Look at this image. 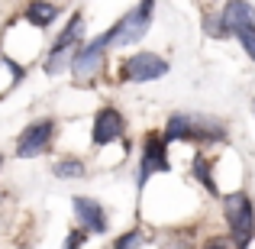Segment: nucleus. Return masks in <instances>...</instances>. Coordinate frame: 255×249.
Wrapping results in <instances>:
<instances>
[{
  "label": "nucleus",
  "instance_id": "obj_3",
  "mask_svg": "<svg viewBox=\"0 0 255 249\" xmlns=\"http://www.w3.org/2000/svg\"><path fill=\"white\" fill-rule=\"evenodd\" d=\"M165 139H200V143H220L226 139V126L207 117H187V113H174L162 133Z\"/></svg>",
  "mask_w": 255,
  "mask_h": 249
},
{
  "label": "nucleus",
  "instance_id": "obj_14",
  "mask_svg": "<svg viewBox=\"0 0 255 249\" xmlns=\"http://www.w3.org/2000/svg\"><path fill=\"white\" fill-rule=\"evenodd\" d=\"M204 32H207V36H213V39H230L233 36L230 26H226V19H223V13H220V16L207 13V16H204Z\"/></svg>",
  "mask_w": 255,
  "mask_h": 249
},
{
  "label": "nucleus",
  "instance_id": "obj_4",
  "mask_svg": "<svg viewBox=\"0 0 255 249\" xmlns=\"http://www.w3.org/2000/svg\"><path fill=\"white\" fill-rule=\"evenodd\" d=\"M81 36H84V16H81V13H75L71 23L62 29V36L52 42L49 55H45V71H49V75H62V71L71 68V58H75V52H78Z\"/></svg>",
  "mask_w": 255,
  "mask_h": 249
},
{
  "label": "nucleus",
  "instance_id": "obj_13",
  "mask_svg": "<svg viewBox=\"0 0 255 249\" xmlns=\"http://www.w3.org/2000/svg\"><path fill=\"white\" fill-rule=\"evenodd\" d=\"M55 178H65V181H71V178H84V162L81 159H62V162H55Z\"/></svg>",
  "mask_w": 255,
  "mask_h": 249
},
{
  "label": "nucleus",
  "instance_id": "obj_1",
  "mask_svg": "<svg viewBox=\"0 0 255 249\" xmlns=\"http://www.w3.org/2000/svg\"><path fill=\"white\" fill-rule=\"evenodd\" d=\"M152 10H155V0H139V6H132V10L107 32V49H126V45L139 42L152 26Z\"/></svg>",
  "mask_w": 255,
  "mask_h": 249
},
{
  "label": "nucleus",
  "instance_id": "obj_15",
  "mask_svg": "<svg viewBox=\"0 0 255 249\" xmlns=\"http://www.w3.org/2000/svg\"><path fill=\"white\" fill-rule=\"evenodd\" d=\"M194 175H197V181H204V188L210 194H220L217 191V181L210 178V159H207V156H197V159H194Z\"/></svg>",
  "mask_w": 255,
  "mask_h": 249
},
{
  "label": "nucleus",
  "instance_id": "obj_12",
  "mask_svg": "<svg viewBox=\"0 0 255 249\" xmlns=\"http://www.w3.org/2000/svg\"><path fill=\"white\" fill-rule=\"evenodd\" d=\"M58 19V6L49 3V0H29V6H26V23L32 26H52Z\"/></svg>",
  "mask_w": 255,
  "mask_h": 249
},
{
  "label": "nucleus",
  "instance_id": "obj_5",
  "mask_svg": "<svg viewBox=\"0 0 255 249\" xmlns=\"http://www.w3.org/2000/svg\"><path fill=\"white\" fill-rule=\"evenodd\" d=\"M168 75V62L155 52H136L120 65V81H158Z\"/></svg>",
  "mask_w": 255,
  "mask_h": 249
},
{
  "label": "nucleus",
  "instance_id": "obj_6",
  "mask_svg": "<svg viewBox=\"0 0 255 249\" xmlns=\"http://www.w3.org/2000/svg\"><path fill=\"white\" fill-rule=\"evenodd\" d=\"M158 172H168V139L149 133L142 143V162H139V188H145V181Z\"/></svg>",
  "mask_w": 255,
  "mask_h": 249
},
{
  "label": "nucleus",
  "instance_id": "obj_19",
  "mask_svg": "<svg viewBox=\"0 0 255 249\" xmlns=\"http://www.w3.org/2000/svg\"><path fill=\"white\" fill-rule=\"evenodd\" d=\"M0 165H3V159H0Z\"/></svg>",
  "mask_w": 255,
  "mask_h": 249
},
{
  "label": "nucleus",
  "instance_id": "obj_8",
  "mask_svg": "<svg viewBox=\"0 0 255 249\" xmlns=\"http://www.w3.org/2000/svg\"><path fill=\"white\" fill-rule=\"evenodd\" d=\"M123 133H126V120H123V113H120L117 107H104V110H97V117H94V130H91L94 146H110V143H117V139H123Z\"/></svg>",
  "mask_w": 255,
  "mask_h": 249
},
{
  "label": "nucleus",
  "instance_id": "obj_16",
  "mask_svg": "<svg viewBox=\"0 0 255 249\" xmlns=\"http://www.w3.org/2000/svg\"><path fill=\"white\" fill-rule=\"evenodd\" d=\"M236 36H239V42H243L246 55H249L252 62H255V26H249V29H239Z\"/></svg>",
  "mask_w": 255,
  "mask_h": 249
},
{
  "label": "nucleus",
  "instance_id": "obj_7",
  "mask_svg": "<svg viewBox=\"0 0 255 249\" xmlns=\"http://www.w3.org/2000/svg\"><path fill=\"white\" fill-rule=\"evenodd\" d=\"M52 136H55V123H52L49 117H45V120H36V123H29L23 133H19L16 156H19V159H36V156H42V152L49 149Z\"/></svg>",
  "mask_w": 255,
  "mask_h": 249
},
{
  "label": "nucleus",
  "instance_id": "obj_2",
  "mask_svg": "<svg viewBox=\"0 0 255 249\" xmlns=\"http://www.w3.org/2000/svg\"><path fill=\"white\" fill-rule=\"evenodd\" d=\"M223 214H226V224H230V237L236 246H249L255 237V207L252 198L246 191L236 194H226L223 198Z\"/></svg>",
  "mask_w": 255,
  "mask_h": 249
},
{
  "label": "nucleus",
  "instance_id": "obj_17",
  "mask_svg": "<svg viewBox=\"0 0 255 249\" xmlns=\"http://www.w3.org/2000/svg\"><path fill=\"white\" fill-rule=\"evenodd\" d=\"M142 243H145V233L132 230V233H126V237H120L113 246H117V249H123V246H142Z\"/></svg>",
  "mask_w": 255,
  "mask_h": 249
},
{
  "label": "nucleus",
  "instance_id": "obj_10",
  "mask_svg": "<svg viewBox=\"0 0 255 249\" xmlns=\"http://www.w3.org/2000/svg\"><path fill=\"white\" fill-rule=\"evenodd\" d=\"M75 217L81 220V227L87 233H104L107 230V214L97 201L91 198H75Z\"/></svg>",
  "mask_w": 255,
  "mask_h": 249
},
{
  "label": "nucleus",
  "instance_id": "obj_11",
  "mask_svg": "<svg viewBox=\"0 0 255 249\" xmlns=\"http://www.w3.org/2000/svg\"><path fill=\"white\" fill-rule=\"evenodd\" d=\"M223 19H226V26H230V32L236 36L239 29H249V26H255V6L246 3V0H226Z\"/></svg>",
  "mask_w": 255,
  "mask_h": 249
},
{
  "label": "nucleus",
  "instance_id": "obj_9",
  "mask_svg": "<svg viewBox=\"0 0 255 249\" xmlns=\"http://www.w3.org/2000/svg\"><path fill=\"white\" fill-rule=\"evenodd\" d=\"M104 52H107V32L75 52V58H71V71H75L78 78H94L100 71V65H104Z\"/></svg>",
  "mask_w": 255,
  "mask_h": 249
},
{
  "label": "nucleus",
  "instance_id": "obj_18",
  "mask_svg": "<svg viewBox=\"0 0 255 249\" xmlns=\"http://www.w3.org/2000/svg\"><path fill=\"white\" fill-rule=\"evenodd\" d=\"M84 233H87V230H78V233H68V240H65V246H81V243H84Z\"/></svg>",
  "mask_w": 255,
  "mask_h": 249
}]
</instances>
